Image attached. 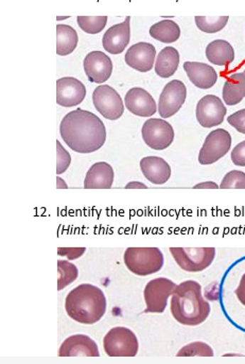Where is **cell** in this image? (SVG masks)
<instances>
[{"instance_id":"cell-1","label":"cell","mask_w":245,"mask_h":364,"mask_svg":"<svg viewBox=\"0 0 245 364\" xmlns=\"http://www.w3.org/2000/svg\"><path fill=\"white\" fill-rule=\"evenodd\" d=\"M60 134L66 145L81 154L96 152L107 141V129L102 120L82 109L70 112L63 118Z\"/></svg>"},{"instance_id":"cell-2","label":"cell","mask_w":245,"mask_h":364,"mask_svg":"<svg viewBox=\"0 0 245 364\" xmlns=\"http://www.w3.org/2000/svg\"><path fill=\"white\" fill-rule=\"evenodd\" d=\"M170 309L174 320L186 326L201 325L210 314V305L204 299L202 286L192 279L176 286Z\"/></svg>"},{"instance_id":"cell-3","label":"cell","mask_w":245,"mask_h":364,"mask_svg":"<svg viewBox=\"0 0 245 364\" xmlns=\"http://www.w3.org/2000/svg\"><path fill=\"white\" fill-rule=\"evenodd\" d=\"M104 292L90 284H82L68 293L65 310L68 316L77 323L92 325L99 322L107 311Z\"/></svg>"},{"instance_id":"cell-4","label":"cell","mask_w":245,"mask_h":364,"mask_svg":"<svg viewBox=\"0 0 245 364\" xmlns=\"http://www.w3.org/2000/svg\"><path fill=\"white\" fill-rule=\"evenodd\" d=\"M124 262L133 274L148 277L160 272L163 267V255L158 247H128Z\"/></svg>"},{"instance_id":"cell-5","label":"cell","mask_w":245,"mask_h":364,"mask_svg":"<svg viewBox=\"0 0 245 364\" xmlns=\"http://www.w3.org/2000/svg\"><path fill=\"white\" fill-rule=\"evenodd\" d=\"M103 348L111 358H132L138 353V339L130 328L114 327L105 335Z\"/></svg>"},{"instance_id":"cell-6","label":"cell","mask_w":245,"mask_h":364,"mask_svg":"<svg viewBox=\"0 0 245 364\" xmlns=\"http://www.w3.org/2000/svg\"><path fill=\"white\" fill-rule=\"evenodd\" d=\"M170 253L178 266L189 273L206 270L216 257L214 247H170Z\"/></svg>"},{"instance_id":"cell-7","label":"cell","mask_w":245,"mask_h":364,"mask_svg":"<svg viewBox=\"0 0 245 364\" xmlns=\"http://www.w3.org/2000/svg\"><path fill=\"white\" fill-rule=\"evenodd\" d=\"M176 284L165 277L152 279L143 290L147 314H163L168 305L170 295L174 292Z\"/></svg>"},{"instance_id":"cell-8","label":"cell","mask_w":245,"mask_h":364,"mask_svg":"<svg viewBox=\"0 0 245 364\" xmlns=\"http://www.w3.org/2000/svg\"><path fill=\"white\" fill-rule=\"evenodd\" d=\"M92 103L97 111L109 120H117L124 115V105L117 90L109 85H99L92 92Z\"/></svg>"},{"instance_id":"cell-9","label":"cell","mask_w":245,"mask_h":364,"mask_svg":"<svg viewBox=\"0 0 245 364\" xmlns=\"http://www.w3.org/2000/svg\"><path fill=\"white\" fill-rule=\"evenodd\" d=\"M232 136L224 129L212 131L206 137L200 150L199 161L201 165H212L224 157L231 150Z\"/></svg>"},{"instance_id":"cell-10","label":"cell","mask_w":245,"mask_h":364,"mask_svg":"<svg viewBox=\"0 0 245 364\" xmlns=\"http://www.w3.org/2000/svg\"><path fill=\"white\" fill-rule=\"evenodd\" d=\"M143 141L153 150H165L174 141V130L171 124L160 118H151L141 129Z\"/></svg>"},{"instance_id":"cell-11","label":"cell","mask_w":245,"mask_h":364,"mask_svg":"<svg viewBox=\"0 0 245 364\" xmlns=\"http://www.w3.org/2000/svg\"><path fill=\"white\" fill-rule=\"evenodd\" d=\"M187 98L186 85L180 80H172L165 84L158 101V113L162 118H170L175 115Z\"/></svg>"},{"instance_id":"cell-12","label":"cell","mask_w":245,"mask_h":364,"mask_svg":"<svg viewBox=\"0 0 245 364\" xmlns=\"http://www.w3.org/2000/svg\"><path fill=\"white\" fill-rule=\"evenodd\" d=\"M195 113L197 122L203 128L210 129L220 126L224 122L227 109L219 97L206 95L197 102Z\"/></svg>"},{"instance_id":"cell-13","label":"cell","mask_w":245,"mask_h":364,"mask_svg":"<svg viewBox=\"0 0 245 364\" xmlns=\"http://www.w3.org/2000/svg\"><path fill=\"white\" fill-rule=\"evenodd\" d=\"M83 68L90 82L102 84L111 77L113 62L102 51H92L84 59Z\"/></svg>"},{"instance_id":"cell-14","label":"cell","mask_w":245,"mask_h":364,"mask_svg":"<svg viewBox=\"0 0 245 364\" xmlns=\"http://www.w3.org/2000/svg\"><path fill=\"white\" fill-rule=\"evenodd\" d=\"M86 97V87L76 77H61L57 81V103L63 107L81 105Z\"/></svg>"},{"instance_id":"cell-15","label":"cell","mask_w":245,"mask_h":364,"mask_svg":"<svg viewBox=\"0 0 245 364\" xmlns=\"http://www.w3.org/2000/svg\"><path fill=\"white\" fill-rule=\"evenodd\" d=\"M156 49L150 43H137L126 51V65L139 73H148L152 70L156 62Z\"/></svg>"},{"instance_id":"cell-16","label":"cell","mask_w":245,"mask_h":364,"mask_svg":"<svg viewBox=\"0 0 245 364\" xmlns=\"http://www.w3.org/2000/svg\"><path fill=\"white\" fill-rule=\"evenodd\" d=\"M131 17L109 28L102 38L103 48L111 55H120L126 50L131 40Z\"/></svg>"},{"instance_id":"cell-17","label":"cell","mask_w":245,"mask_h":364,"mask_svg":"<svg viewBox=\"0 0 245 364\" xmlns=\"http://www.w3.org/2000/svg\"><path fill=\"white\" fill-rule=\"evenodd\" d=\"M126 109L139 117H151L158 112L153 97L141 87L131 88L124 98Z\"/></svg>"},{"instance_id":"cell-18","label":"cell","mask_w":245,"mask_h":364,"mask_svg":"<svg viewBox=\"0 0 245 364\" xmlns=\"http://www.w3.org/2000/svg\"><path fill=\"white\" fill-rule=\"evenodd\" d=\"M99 357L98 346L86 335H74L64 340L60 346L59 357Z\"/></svg>"},{"instance_id":"cell-19","label":"cell","mask_w":245,"mask_h":364,"mask_svg":"<svg viewBox=\"0 0 245 364\" xmlns=\"http://www.w3.org/2000/svg\"><path fill=\"white\" fill-rule=\"evenodd\" d=\"M184 70L195 87L209 90L218 80V73L212 66L200 62H185Z\"/></svg>"},{"instance_id":"cell-20","label":"cell","mask_w":245,"mask_h":364,"mask_svg":"<svg viewBox=\"0 0 245 364\" xmlns=\"http://www.w3.org/2000/svg\"><path fill=\"white\" fill-rule=\"evenodd\" d=\"M141 169L145 178L154 185L165 184L171 178V167L162 157H143Z\"/></svg>"},{"instance_id":"cell-21","label":"cell","mask_w":245,"mask_h":364,"mask_svg":"<svg viewBox=\"0 0 245 364\" xmlns=\"http://www.w3.org/2000/svg\"><path fill=\"white\" fill-rule=\"evenodd\" d=\"M114 170L109 164L99 161L94 164L84 180L85 189H109L113 186Z\"/></svg>"},{"instance_id":"cell-22","label":"cell","mask_w":245,"mask_h":364,"mask_svg":"<svg viewBox=\"0 0 245 364\" xmlns=\"http://www.w3.org/2000/svg\"><path fill=\"white\" fill-rule=\"evenodd\" d=\"M206 57L214 65L227 66L235 60V50L227 41L216 40L208 44Z\"/></svg>"},{"instance_id":"cell-23","label":"cell","mask_w":245,"mask_h":364,"mask_svg":"<svg viewBox=\"0 0 245 364\" xmlns=\"http://www.w3.org/2000/svg\"><path fill=\"white\" fill-rule=\"evenodd\" d=\"M245 97V73H234L223 86V100L227 105H239Z\"/></svg>"},{"instance_id":"cell-24","label":"cell","mask_w":245,"mask_h":364,"mask_svg":"<svg viewBox=\"0 0 245 364\" xmlns=\"http://www.w3.org/2000/svg\"><path fill=\"white\" fill-rule=\"evenodd\" d=\"M180 65V53L174 47H165L156 61V73L163 79L172 77Z\"/></svg>"},{"instance_id":"cell-25","label":"cell","mask_w":245,"mask_h":364,"mask_svg":"<svg viewBox=\"0 0 245 364\" xmlns=\"http://www.w3.org/2000/svg\"><path fill=\"white\" fill-rule=\"evenodd\" d=\"M78 33L68 25L57 26V55L61 57L70 55L78 46Z\"/></svg>"},{"instance_id":"cell-26","label":"cell","mask_w":245,"mask_h":364,"mask_svg":"<svg viewBox=\"0 0 245 364\" xmlns=\"http://www.w3.org/2000/svg\"><path fill=\"white\" fill-rule=\"evenodd\" d=\"M150 36L165 44H172L180 38V28L175 21L163 19L150 28Z\"/></svg>"},{"instance_id":"cell-27","label":"cell","mask_w":245,"mask_h":364,"mask_svg":"<svg viewBox=\"0 0 245 364\" xmlns=\"http://www.w3.org/2000/svg\"><path fill=\"white\" fill-rule=\"evenodd\" d=\"M58 274H59L58 290L62 291L78 279L79 270L74 264H70L67 260H59L58 262Z\"/></svg>"},{"instance_id":"cell-28","label":"cell","mask_w":245,"mask_h":364,"mask_svg":"<svg viewBox=\"0 0 245 364\" xmlns=\"http://www.w3.org/2000/svg\"><path fill=\"white\" fill-rule=\"evenodd\" d=\"M229 16H195V25L205 33H217L224 29L229 23Z\"/></svg>"},{"instance_id":"cell-29","label":"cell","mask_w":245,"mask_h":364,"mask_svg":"<svg viewBox=\"0 0 245 364\" xmlns=\"http://www.w3.org/2000/svg\"><path fill=\"white\" fill-rule=\"evenodd\" d=\"M79 27L88 34H98L104 29L107 16H78Z\"/></svg>"},{"instance_id":"cell-30","label":"cell","mask_w":245,"mask_h":364,"mask_svg":"<svg viewBox=\"0 0 245 364\" xmlns=\"http://www.w3.org/2000/svg\"><path fill=\"white\" fill-rule=\"evenodd\" d=\"M214 357L212 346L204 342H193L180 348L176 357Z\"/></svg>"},{"instance_id":"cell-31","label":"cell","mask_w":245,"mask_h":364,"mask_svg":"<svg viewBox=\"0 0 245 364\" xmlns=\"http://www.w3.org/2000/svg\"><path fill=\"white\" fill-rule=\"evenodd\" d=\"M220 189H245V173L238 170H233L225 174L222 183L220 184Z\"/></svg>"},{"instance_id":"cell-32","label":"cell","mask_w":245,"mask_h":364,"mask_svg":"<svg viewBox=\"0 0 245 364\" xmlns=\"http://www.w3.org/2000/svg\"><path fill=\"white\" fill-rule=\"evenodd\" d=\"M72 156L62 144L57 141V174L64 173L70 168Z\"/></svg>"},{"instance_id":"cell-33","label":"cell","mask_w":245,"mask_h":364,"mask_svg":"<svg viewBox=\"0 0 245 364\" xmlns=\"http://www.w3.org/2000/svg\"><path fill=\"white\" fill-rule=\"evenodd\" d=\"M227 122L232 127L236 129L238 132L245 134V109L236 112L233 115L229 116Z\"/></svg>"},{"instance_id":"cell-34","label":"cell","mask_w":245,"mask_h":364,"mask_svg":"<svg viewBox=\"0 0 245 364\" xmlns=\"http://www.w3.org/2000/svg\"><path fill=\"white\" fill-rule=\"evenodd\" d=\"M85 251V247H59L58 254L60 256H65L67 259L75 260L82 257Z\"/></svg>"},{"instance_id":"cell-35","label":"cell","mask_w":245,"mask_h":364,"mask_svg":"<svg viewBox=\"0 0 245 364\" xmlns=\"http://www.w3.org/2000/svg\"><path fill=\"white\" fill-rule=\"evenodd\" d=\"M232 161L234 165L245 167V141L238 144L232 151Z\"/></svg>"},{"instance_id":"cell-36","label":"cell","mask_w":245,"mask_h":364,"mask_svg":"<svg viewBox=\"0 0 245 364\" xmlns=\"http://www.w3.org/2000/svg\"><path fill=\"white\" fill-rule=\"evenodd\" d=\"M236 295H237L240 303L245 306V273L242 275L239 286H238L237 289H236Z\"/></svg>"},{"instance_id":"cell-37","label":"cell","mask_w":245,"mask_h":364,"mask_svg":"<svg viewBox=\"0 0 245 364\" xmlns=\"http://www.w3.org/2000/svg\"><path fill=\"white\" fill-rule=\"evenodd\" d=\"M195 189H219L218 184H216L214 182H205V183H200V184L195 185L193 187Z\"/></svg>"},{"instance_id":"cell-38","label":"cell","mask_w":245,"mask_h":364,"mask_svg":"<svg viewBox=\"0 0 245 364\" xmlns=\"http://www.w3.org/2000/svg\"><path fill=\"white\" fill-rule=\"evenodd\" d=\"M126 189H147V185L139 182H131L126 186Z\"/></svg>"},{"instance_id":"cell-39","label":"cell","mask_w":245,"mask_h":364,"mask_svg":"<svg viewBox=\"0 0 245 364\" xmlns=\"http://www.w3.org/2000/svg\"><path fill=\"white\" fill-rule=\"evenodd\" d=\"M57 186H58V189H67L68 188L67 184H66L65 181H64L63 178H59V176H58V178H57Z\"/></svg>"},{"instance_id":"cell-40","label":"cell","mask_w":245,"mask_h":364,"mask_svg":"<svg viewBox=\"0 0 245 364\" xmlns=\"http://www.w3.org/2000/svg\"><path fill=\"white\" fill-rule=\"evenodd\" d=\"M244 73H245V70H244Z\"/></svg>"}]
</instances>
